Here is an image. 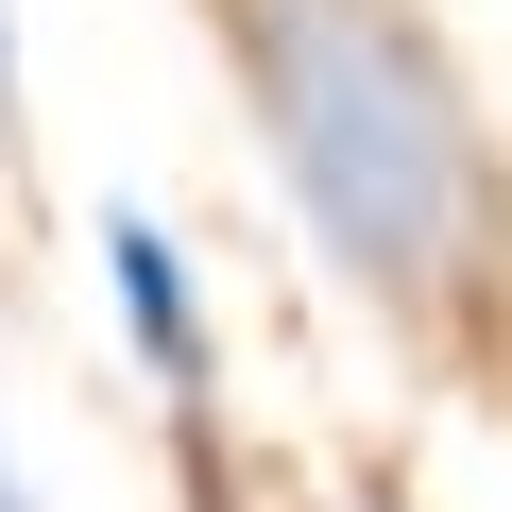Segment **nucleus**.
<instances>
[{"label": "nucleus", "mask_w": 512, "mask_h": 512, "mask_svg": "<svg viewBox=\"0 0 512 512\" xmlns=\"http://www.w3.org/2000/svg\"><path fill=\"white\" fill-rule=\"evenodd\" d=\"M0 512H35V495H18V461H0Z\"/></svg>", "instance_id": "4"}, {"label": "nucleus", "mask_w": 512, "mask_h": 512, "mask_svg": "<svg viewBox=\"0 0 512 512\" xmlns=\"http://www.w3.org/2000/svg\"><path fill=\"white\" fill-rule=\"evenodd\" d=\"M239 69H256V137H274L291 205L376 308H444L495 256V205H512L495 137L393 0H239Z\"/></svg>", "instance_id": "1"}, {"label": "nucleus", "mask_w": 512, "mask_h": 512, "mask_svg": "<svg viewBox=\"0 0 512 512\" xmlns=\"http://www.w3.org/2000/svg\"><path fill=\"white\" fill-rule=\"evenodd\" d=\"M103 291H120V325H137V359H154V393L188 410V461H205V308H188V256H171V222L103 205Z\"/></svg>", "instance_id": "2"}, {"label": "nucleus", "mask_w": 512, "mask_h": 512, "mask_svg": "<svg viewBox=\"0 0 512 512\" xmlns=\"http://www.w3.org/2000/svg\"><path fill=\"white\" fill-rule=\"evenodd\" d=\"M359 512H393V495H359Z\"/></svg>", "instance_id": "5"}, {"label": "nucleus", "mask_w": 512, "mask_h": 512, "mask_svg": "<svg viewBox=\"0 0 512 512\" xmlns=\"http://www.w3.org/2000/svg\"><path fill=\"white\" fill-rule=\"evenodd\" d=\"M0 137H18V18H0Z\"/></svg>", "instance_id": "3"}]
</instances>
